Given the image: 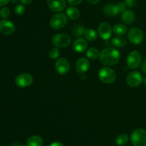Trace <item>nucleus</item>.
I'll return each instance as SVG.
<instances>
[{"instance_id":"22","label":"nucleus","mask_w":146,"mask_h":146,"mask_svg":"<svg viewBox=\"0 0 146 146\" xmlns=\"http://www.w3.org/2000/svg\"><path fill=\"white\" fill-rule=\"evenodd\" d=\"M84 37H85L86 40L90 42H94L97 40V34L95 30L92 29H88L85 31L84 33Z\"/></svg>"},{"instance_id":"23","label":"nucleus","mask_w":146,"mask_h":146,"mask_svg":"<svg viewBox=\"0 0 146 146\" xmlns=\"http://www.w3.org/2000/svg\"><path fill=\"white\" fill-rule=\"evenodd\" d=\"M128 140H129V137H128V135L120 134L117 136L115 142L118 146H124L128 143Z\"/></svg>"},{"instance_id":"1","label":"nucleus","mask_w":146,"mask_h":146,"mask_svg":"<svg viewBox=\"0 0 146 146\" xmlns=\"http://www.w3.org/2000/svg\"><path fill=\"white\" fill-rule=\"evenodd\" d=\"M99 58L104 65H115L119 61L120 52L113 47H107L100 53Z\"/></svg>"},{"instance_id":"37","label":"nucleus","mask_w":146,"mask_h":146,"mask_svg":"<svg viewBox=\"0 0 146 146\" xmlns=\"http://www.w3.org/2000/svg\"><path fill=\"white\" fill-rule=\"evenodd\" d=\"M11 1L12 3H17L18 1V0H11Z\"/></svg>"},{"instance_id":"32","label":"nucleus","mask_w":146,"mask_h":146,"mask_svg":"<svg viewBox=\"0 0 146 146\" xmlns=\"http://www.w3.org/2000/svg\"><path fill=\"white\" fill-rule=\"evenodd\" d=\"M141 69H142V71L145 74H146V59L143 62L142 66H141Z\"/></svg>"},{"instance_id":"38","label":"nucleus","mask_w":146,"mask_h":146,"mask_svg":"<svg viewBox=\"0 0 146 146\" xmlns=\"http://www.w3.org/2000/svg\"><path fill=\"white\" fill-rule=\"evenodd\" d=\"M144 82H145V84L146 85V77H145V79H144Z\"/></svg>"},{"instance_id":"26","label":"nucleus","mask_w":146,"mask_h":146,"mask_svg":"<svg viewBox=\"0 0 146 146\" xmlns=\"http://www.w3.org/2000/svg\"><path fill=\"white\" fill-rule=\"evenodd\" d=\"M85 31V28L83 26L78 25L74 28V34L76 37H81V36L84 35Z\"/></svg>"},{"instance_id":"27","label":"nucleus","mask_w":146,"mask_h":146,"mask_svg":"<svg viewBox=\"0 0 146 146\" xmlns=\"http://www.w3.org/2000/svg\"><path fill=\"white\" fill-rule=\"evenodd\" d=\"M25 11V7H24V4H17L15 7H14V12L17 15H21Z\"/></svg>"},{"instance_id":"30","label":"nucleus","mask_w":146,"mask_h":146,"mask_svg":"<svg viewBox=\"0 0 146 146\" xmlns=\"http://www.w3.org/2000/svg\"><path fill=\"white\" fill-rule=\"evenodd\" d=\"M138 0H124L125 5L129 7H133L136 4Z\"/></svg>"},{"instance_id":"19","label":"nucleus","mask_w":146,"mask_h":146,"mask_svg":"<svg viewBox=\"0 0 146 146\" xmlns=\"http://www.w3.org/2000/svg\"><path fill=\"white\" fill-rule=\"evenodd\" d=\"M111 44L114 47H123L127 44V40H125V37H122V36H118V37L112 39Z\"/></svg>"},{"instance_id":"6","label":"nucleus","mask_w":146,"mask_h":146,"mask_svg":"<svg viewBox=\"0 0 146 146\" xmlns=\"http://www.w3.org/2000/svg\"><path fill=\"white\" fill-rule=\"evenodd\" d=\"M142 62V56L138 51H133L128 54L127 58V64L131 69H137Z\"/></svg>"},{"instance_id":"13","label":"nucleus","mask_w":146,"mask_h":146,"mask_svg":"<svg viewBox=\"0 0 146 146\" xmlns=\"http://www.w3.org/2000/svg\"><path fill=\"white\" fill-rule=\"evenodd\" d=\"M15 26L9 20L4 19L0 21V32L5 35H10L15 31Z\"/></svg>"},{"instance_id":"17","label":"nucleus","mask_w":146,"mask_h":146,"mask_svg":"<svg viewBox=\"0 0 146 146\" xmlns=\"http://www.w3.org/2000/svg\"><path fill=\"white\" fill-rule=\"evenodd\" d=\"M43 139L38 135H32L29 137L27 141V146H42Z\"/></svg>"},{"instance_id":"11","label":"nucleus","mask_w":146,"mask_h":146,"mask_svg":"<svg viewBox=\"0 0 146 146\" xmlns=\"http://www.w3.org/2000/svg\"><path fill=\"white\" fill-rule=\"evenodd\" d=\"M98 31L101 38L104 40H108L112 37V28L111 25L106 22H103L99 24Z\"/></svg>"},{"instance_id":"21","label":"nucleus","mask_w":146,"mask_h":146,"mask_svg":"<svg viewBox=\"0 0 146 146\" xmlns=\"http://www.w3.org/2000/svg\"><path fill=\"white\" fill-rule=\"evenodd\" d=\"M113 33L117 36H123L128 31V29L124 24H117L113 27Z\"/></svg>"},{"instance_id":"33","label":"nucleus","mask_w":146,"mask_h":146,"mask_svg":"<svg viewBox=\"0 0 146 146\" xmlns=\"http://www.w3.org/2000/svg\"><path fill=\"white\" fill-rule=\"evenodd\" d=\"M21 1V3L24 5H28V4H31L32 0H19Z\"/></svg>"},{"instance_id":"35","label":"nucleus","mask_w":146,"mask_h":146,"mask_svg":"<svg viewBox=\"0 0 146 146\" xmlns=\"http://www.w3.org/2000/svg\"><path fill=\"white\" fill-rule=\"evenodd\" d=\"M49 146H64V144L60 142H54V143H52Z\"/></svg>"},{"instance_id":"10","label":"nucleus","mask_w":146,"mask_h":146,"mask_svg":"<svg viewBox=\"0 0 146 146\" xmlns=\"http://www.w3.org/2000/svg\"><path fill=\"white\" fill-rule=\"evenodd\" d=\"M55 68L59 74L64 75L67 74L70 70V63L65 57H61L56 62Z\"/></svg>"},{"instance_id":"20","label":"nucleus","mask_w":146,"mask_h":146,"mask_svg":"<svg viewBox=\"0 0 146 146\" xmlns=\"http://www.w3.org/2000/svg\"><path fill=\"white\" fill-rule=\"evenodd\" d=\"M104 11L106 15L108 16H115L118 14V9H117L116 5H114V4H108V5H106L104 7Z\"/></svg>"},{"instance_id":"18","label":"nucleus","mask_w":146,"mask_h":146,"mask_svg":"<svg viewBox=\"0 0 146 146\" xmlns=\"http://www.w3.org/2000/svg\"><path fill=\"white\" fill-rule=\"evenodd\" d=\"M66 16L72 20H76L79 17L80 11L77 8L74 7H69L66 9Z\"/></svg>"},{"instance_id":"25","label":"nucleus","mask_w":146,"mask_h":146,"mask_svg":"<svg viewBox=\"0 0 146 146\" xmlns=\"http://www.w3.org/2000/svg\"><path fill=\"white\" fill-rule=\"evenodd\" d=\"M60 55V50L57 47H54L50 50L49 52H48V56L52 60H56L58 58Z\"/></svg>"},{"instance_id":"14","label":"nucleus","mask_w":146,"mask_h":146,"mask_svg":"<svg viewBox=\"0 0 146 146\" xmlns=\"http://www.w3.org/2000/svg\"><path fill=\"white\" fill-rule=\"evenodd\" d=\"M88 44L87 40L86 39H83L80 37V38L76 39L74 42L72 47L75 52L78 53H81L86 50L87 47H88Z\"/></svg>"},{"instance_id":"16","label":"nucleus","mask_w":146,"mask_h":146,"mask_svg":"<svg viewBox=\"0 0 146 146\" xmlns=\"http://www.w3.org/2000/svg\"><path fill=\"white\" fill-rule=\"evenodd\" d=\"M135 14L132 10H125L121 14V20L126 24H132L135 21Z\"/></svg>"},{"instance_id":"15","label":"nucleus","mask_w":146,"mask_h":146,"mask_svg":"<svg viewBox=\"0 0 146 146\" xmlns=\"http://www.w3.org/2000/svg\"><path fill=\"white\" fill-rule=\"evenodd\" d=\"M90 62L87 59L81 57L76 63V70L78 73H84L89 69Z\"/></svg>"},{"instance_id":"24","label":"nucleus","mask_w":146,"mask_h":146,"mask_svg":"<svg viewBox=\"0 0 146 146\" xmlns=\"http://www.w3.org/2000/svg\"><path fill=\"white\" fill-rule=\"evenodd\" d=\"M86 56L88 59H91V60H96V59H97L98 57H99L100 52H98V50H97V49L91 47V48H89L86 51Z\"/></svg>"},{"instance_id":"12","label":"nucleus","mask_w":146,"mask_h":146,"mask_svg":"<svg viewBox=\"0 0 146 146\" xmlns=\"http://www.w3.org/2000/svg\"><path fill=\"white\" fill-rule=\"evenodd\" d=\"M48 8L54 12H59L65 9L66 2L65 0H46Z\"/></svg>"},{"instance_id":"9","label":"nucleus","mask_w":146,"mask_h":146,"mask_svg":"<svg viewBox=\"0 0 146 146\" xmlns=\"http://www.w3.org/2000/svg\"><path fill=\"white\" fill-rule=\"evenodd\" d=\"M34 79L31 74L29 73H22L17 76L15 79V83L18 87L24 88L31 85L33 83Z\"/></svg>"},{"instance_id":"5","label":"nucleus","mask_w":146,"mask_h":146,"mask_svg":"<svg viewBox=\"0 0 146 146\" xmlns=\"http://www.w3.org/2000/svg\"><path fill=\"white\" fill-rule=\"evenodd\" d=\"M71 39L66 34H57L52 37V43L56 47H66L70 45Z\"/></svg>"},{"instance_id":"8","label":"nucleus","mask_w":146,"mask_h":146,"mask_svg":"<svg viewBox=\"0 0 146 146\" xmlns=\"http://www.w3.org/2000/svg\"><path fill=\"white\" fill-rule=\"evenodd\" d=\"M128 37L129 41L134 44H140L143 40V32L138 27H133L128 31Z\"/></svg>"},{"instance_id":"2","label":"nucleus","mask_w":146,"mask_h":146,"mask_svg":"<svg viewBox=\"0 0 146 146\" xmlns=\"http://www.w3.org/2000/svg\"><path fill=\"white\" fill-rule=\"evenodd\" d=\"M133 146H146V130L143 128L135 129L131 135Z\"/></svg>"},{"instance_id":"3","label":"nucleus","mask_w":146,"mask_h":146,"mask_svg":"<svg viewBox=\"0 0 146 146\" xmlns=\"http://www.w3.org/2000/svg\"><path fill=\"white\" fill-rule=\"evenodd\" d=\"M98 77L100 80L106 84H111L116 78L115 71L111 67H105L101 68L98 72Z\"/></svg>"},{"instance_id":"36","label":"nucleus","mask_w":146,"mask_h":146,"mask_svg":"<svg viewBox=\"0 0 146 146\" xmlns=\"http://www.w3.org/2000/svg\"><path fill=\"white\" fill-rule=\"evenodd\" d=\"M87 1L91 4H96L99 2L100 0H87Z\"/></svg>"},{"instance_id":"29","label":"nucleus","mask_w":146,"mask_h":146,"mask_svg":"<svg viewBox=\"0 0 146 146\" xmlns=\"http://www.w3.org/2000/svg\"><path fill=\"white\" fill-rule=\"evenodd\" d=\"M117 7V9H118V12H123L125 10V8H126V5L124 2H119L117 4H115Z\"/></svg>"},{"instance_id":"28","label":"nucleus","mask_w":146,"mask_h":146,"mask_svg":"<svg viewBox=\"0 0 146 146\" xmlns=\"http://www.w3.org/2000/svg\"><path fill=\"white\" fill-rule=\"evenodd\" d=\"M0 16L4 19H7L10 16V10L7 7H2L0 9Z\"/></svg>"},{"instance_id":"34","label":"nucleus","mask_w":146,"mask_h":146,"mask_svg":"<svg viewBox=\"0 0 146 146\" xmlns=\"http://www.w3.org/2000/svg\"><path fill=\"white\" fill-rule=\"evenodd\" d=\"M9 1H11V0H0V7L6 5V4H8Z\"/></svg>"},{"instance_id":"31","label":"nucleus","mask_w":146,"mask_h":146,"mask_svg":"<svg viewBox=\"0 0 146 146\" xmlns=\"http://www.w3.org/2000/svg\"><path fill=\"white\" fill-rule=\"evenodd\" d=\"M68 3L69 4L72 6H77L79 5L81 2L83 1V0H67Z\"/></svg>"},{"instance_id":"4","label":"nucleus","mask_w":146,"mask_h":146,"mask_svg":"<svg viewBox=\"0 0 146 146\" xmlns=\"http://www.w3.org/2000/svg\"><path fill=\"white\" fill-rule=\"evenodd\" d=\"M67 16L63 13H58L53 16L50 20V26L54 29H60L66 25Z\"/></svg>"},{"instance_id":"7","label":"nucleus","mask_w":146,"mask_h":146,"mask_svg":"<svg viewBox=\"0 0 146 146\" xmlns=\"http://www.w3.org/2000/svg\"><path fill=\"white\" fill-rule=\"evenodd\" d=\"M143 81L142 74L138 71H133L128 74L126 77V82L131 87H136L139 86Z\"/></svg>"}]
</instances>
